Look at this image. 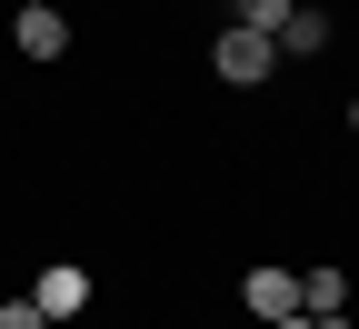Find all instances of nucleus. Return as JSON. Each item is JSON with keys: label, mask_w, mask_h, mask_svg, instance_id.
I'll list each match as a JSON object with an SVG mask.
<instances>
[{"label": "nucleus", "mask_w": 359, "mask_h": 329, "mask_svg": "<svg viewBox=\"0 0 359 329\" xmlns=\"http://www.w3.org/2000/svg\"><path fill=\"white\" fill-rule=\"evenodd\" d=\"M210 70L230 80V90H259L269 70H280V40H259V30H240V20H219V40H210Z\"/></svg>", "instance_id": "1"}, {"label": "nucleus", "mask_w": 359, "mask_h": 329, "mask_svg": "<svg viewBox=\"0 0 359 329\" xmlns=\"http://www.w3.org/2000/svg\"><path fill=\"white\" fill-rule=\"evenodd\" d=\"M30 309L50 319V329H60V319H80V309H90V269H80V260H50V269L30 279Z\"/></svg>", "instance_id": "3"}, {"label": "nucleus", "mask_w": 359, "mask_h": 329, "mask_svg": "<svg viewBox=\"0 0 359 329\" xmlns=\"http://www.w3.org/2000/svg\"><path fill=\"white\" fill-rule=\"evenodd\" d=\"M349 130H359V100H349Z\"/></svg>", "instance_id": "11"}, {"label": "nucleus", "mask_w": 359, "mask_h": 329, "mask_svg": "<svg viewBox=\"0 0 359 329\" xmlns=\"http://www.w3.org/2000/svg\"><path fill=\"white\" fill-rule=\"evenodd\" d=\"M11 40H20V60H60V51H70V20H60V11H20Z\"/></svg>", "instance_id": "4"}, {"label": "nucleus", "mask_w": 359, "mask_h": 329, "mask_svg": "<svg viewBox=\"0 0 359 329\" xmlns=\"http://www.w3.org/2000/svg\"><path fill=\"white\" fill-rule=\"evenodd\" d=\"M269 329H320V319H309V309H299V319H269Z\"/></svg>", "instance_id": "9"}, {"label": "nucleus", "mask_w": 359, "mask_h": 329, "mask_svg": "<svg viewBox=\"0 0 359 329\" xmlns=\"http://www.w3.org/2000/svg\"><path fill=\"white\" fill-rule=\"evenodd\" d=\"M20 11H50V0H20Z\"/></svg>", "instance_id": "10"}, {"label": "nucleus", "mask_w": 359, "mask_h": 329, "mask_svg": "<svg viewBox=\"0 0 359 329\" xmlns=\"http://www.w3.org/2000/svg\"><path fill=\"white\" fill-rule=\"evenodd\" d=\"M240 309L269 329V319H299V269H280V260H259L250 279H240Z\"/></svg>", "instance_id": "2"}, {"label": "nucleus", "mask_w": 359, "mask_h": 329, "mask_svg": "<svg viewBox=\"0 0 359 329\" xmlns=\"http://www.w3.org/2000/svg\"><path fill=\"white\" fill-rule=\"evenodd\" d=\"M299 309H309V319H339V309H349V279H339V269H299Z\"/></svg>", "instance_id": "6"}, {"label": "nucleus", "mask_w": 359, "mask_h": 329, "mask_svg": "<svg viewBox=\"0 0 359 329\" xmlns=\"http://www.w3.org/2000/svg\"><path fill=\"white\" fill-rule=\"evenodd\" d=\"M0 329H50V319H40L30 300H0Z\"/></svg>", "instance_id": "8"}, {"label": "nucleus", "mask_w": 359, "mask_h": 329, "mask_svg": "<svg viewBox=\"0 0 359 329\" xmlns=\"http://www.w3.org/2000/svg\"><path fill=\"white\" fill-rule=\"evenodd\" d=\"M290 11H299V0H240L230 20H240V30H259V40H280V30H290Z\"/></svg>", "instance_id": "7"}, {"label": "nucleus", "mask_w": 359, "mask_h": 329, "mask_svg": "<svg viewBox=\"0 0 359 329\" xmlns=\"http://www.w3.org/2000/svg\"><path fill=\"white\" fill-rule=\"evenodd\" d=\"M309 51H330V11H290V30H280V60H309Z\"/></svg>", "instance_id": "5"}]
</instances>
